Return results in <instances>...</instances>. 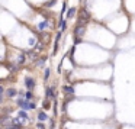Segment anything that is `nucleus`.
I'll return each instance as SVG.
<instances>
[{
    "instance_id": "6ab92c4d",
    "label": "nucleus",
    "mask_w": 135,
    "mask_h": 129,
    "mask_svg": "<svg viewBox=\"0 0 135 129\" xmlns=\"http://www.w3.org/2000/svg\"><path fill=\"white\" fill-rule=\"evenodd\" d=\"M83 39L81 38H74V45H77V44H80V42H81Z\"/></svg>"
},
{
    "instance_id": "20e7f679",
    "label": "nucleus",
    "mask_w": 135,
    "mask_h": 129,
    "mask_svg": "<svg viewBox=\"0 0 135 129\" xmlns=\"http://www.w3.org/2000/svg\"><path fill=\"white\" fill-rule=\"evenodd\" d=\"M23 81H25V87L28 88V90H31L32 91L33 88H35V86H36V81H35V78L33 77H29V76H26L23 78Z\"/></svg>"
},
{
    "instance_id": "f3484780",
    "label": "nucleus",
    "mask_w": 135,
    "mask_h": 129,
    "mask_svg": "<svg viewBox=\"0 0 135 129\" xmlns=\"http://www.w3.org/2000/svg\"><path fill=\"white\" fill-rule=\"evenodd\" d=\"M55 128V120H54V117H51L50 119V129H54Z\"/></svg>"
},
{
    "instance_id": "f257e3e1",
    "label": "nucleus",
    "mask_w": 135,
    "mask_h": 129,
    "mask_svg": "<svg viewBox=\"0 0 135 129\" xmlns=\"http://www.w3.org/2000/svg\"><path fill=\"white\" fill-rule=\"evenodd\" d=\"M16 105L19 106L21 109H23V110H35L36 109V103L35 102H29V100L23 99V97H19V99H16Z\"/></svg>"
},
{
    "instance_id": "f8f14e48",
    "label": "nucleus",
    "mask_w": 135,
    "mask_h": 129,
    "mask_svg": "<svg viewBox=\"0 0 135 129\" xmlns=\"http://www.w3.org/2000/svg\"><path fill=\"white\" fill-rule=\"evenodd\" d=\"M42 107L45 109V110H48V109L51 107V100H48V99H45L44 102H42Z\"/></svg>"
},
{
    "instance_id": "9b49d317",
    "label": "nucleus",
    "mask_w": 135,
    "mask_h": 129,
    "mask_svg": "<svg viewBox=\"0 0 135 129\" xmlns=\"http://www.w3.org/2000/svg\"><path fill=\"white\" fill-rule=\"evenodd\" d=\"M47 28H50V22H48V21H44V22H41V23L38 25V29L39 31H45Z\"/></svg>"
},
{
    "instance_id": "4468645a",
    "label": "nucleus",
    "mask_w": 135,
    "mask_h": 129,
    "mask_svg": "<svg viewBox=\"0 0 135 129\" xmlns=\"http://www.w3.org/2000/svg\"><path fill=\"white\" fill-rule=\"evenodd\" d=\"M45 59H47V57H42V58H39L38 61H36V65H38V67H42V65H44V62H45Z\"/></svg>"
},
{
    "instance_id": "f03ea898",
    "label": "nucleus",
    "mask_w": 135,
    "mask_h": 129,
    "mask_svg": "<svg viewBox=\"0 0 135 129\" xmlns=\"http://www.w3.org/2000/svg\"><path fill=\"white\" fill-rule=\"evenodd\" d=\"M45 97H47L48 100H57L55 86H47V87H45Z\"/></svg>"
},
{
    "instance_id": "9d476101",
    "label": "nucleus",
    "mask_w": 135,
    "mask_h": 129,
    "mask_svg": "<svg viewBox=\"0 0 135 129\" xmlns=\"http://www.w3.org/2000/svg\"><path fill=\"white\" fill-rule=\"evenodd\" d=\"M76 13H77V7H70V9L67 10V18L68 19L74 18V16H76Z\"/></svg>"
},
{
    "instance_id": "a211bd4d",
    "label": "nucleus",
    "mask_w": 135,
    "mask_h": 129,
    "mask_svg": "<svg viewBox=\"0 0 135 129\" xmlns=\"http://www.w3.org/2000/svg\"><path fill=\"white\" fill-rule=\"evenodd\" d=\"M36 128H38V129H47V128H45V125H44V123H42V122H38V123H36Z\"/></svg>"
},
{
    "instance_id": "ddd939ff",
    "label": "nucleus",
    "mask_w": 135,
    "mask_h": 129,
    "mask_svg": "<svg viewBox=\"0 0 135 129\" xmlns=\"http://www.w3.org/2000/svg\"><path fill=\"white\" fill-rule=\"evenodd\" d=\"M25 99L29 100V102H32V100H33V93L31 90H28L26 93H25Z\"/></svg>"
},
{
    "instance_id": "dca6fc26",
    "label": "nucleus",
    "mask_w": 135,
    "mask_h": 129,
    "mask_svg": "<svg viewBox=\"0 0 135 129\" xmlns=\"http://www.w3.org/2000/svg\"><path fill=\"white\" fill-rule=\"evenodd\" d=\"M50 74H51V70H50V68H47V70L44 71V80H45V81L50 78Z\"/></svg>"
},
{
    "instance_id": "7ed1b4c3",
    "label": "nucleus",
    "mask_w": 135,
    "mask_h": 129,
    "mask_svg": "<svg viewBox=\"0 0 135 129\" xmlns=\"http://www.w3.org/2000/svg\"><path fill=\"white\" fill-rule=\"evenodd\" d=\"M84 32H86V26H84V25H83V23H77L76 28H74V31H73L74 38H81V36L84 35Z\"/></svg>"
},
{
    "instance_id": "6e6552de",
    "label": "nucleus",
    "mask_w": 135,
    "mask_h": 129,
    "mask_svg": "<svg viewBox=\"0 0 135 129\" xmlns=\"http://www.w3.org/2000/svg\"><path fill=\"white\" fill-rule=\"evenodd\" d=\"M62 91H64L65 94H71V96H73L74 94V87L71 84H65V86H62Z\"/></svg>"
},
{
    "instance_id": "2eb2a0df",
    "label": "nucleus",
    "mask_w": 135,
    "mask_h": 129,
    "mask_svg": "<svg viewBox=\"0 0 135 129\" xmlns=\"http://www.w3.org/2000/svg\"><path fill=\"white\" fill-rule=\"evenodd\" d=\"M55 2H57V0H48V2H45L44 6L45 7H51V6H54V4H55Z\"/></svg>"
},
{
    "instance_id": "423d86ee",
    "label": "nucleus",
    "mask_w": 135,
    "mask_h": 129,
    "mask_svg": "<svg viewBox=\"0 0 135 129\" xmlns=\"http://www.w3.org/2000/svg\"><path fill=\"white\" fill-rule=\"evenodd\" d=\"M16 94H18V90L13 87H9L6 90V97L7 99H13V97H16Z\"/></svg>"
},
{
    "instance_id": "39448f33",
    "label": "nucleus",
    "mask_w": 135,
    "mask_h": 129,
    "mask_svg": "<svg viewBox=\"0 0 135 129\" xmlns=\"http://www.w3.org/2000/svg\"><path fill=\"white\" fill-rule=\"evenodd\" d=\"M25 54H26V51H23V52H21V55L18 57V59H16V64L19 65V67H22V65H25V62H26V57H25Z\"/></svg>"
},
{
    "instance_id": "1a4fd4ad",
    "label": "nucleus",
    "mask_w": 135,
    "mask_h": 129,
    "mask_svg": "<svg viewBox=\"0 0 135 129\" xmlns=\"http://www.w3.org/2000/svg\"><path fill=\"white\" fill-rule=\"evenodd\" d=\"M18 116L22 117V119H25V120H29V115H28V112L23 110V109H21V110L18 112Z\"/></svg>"
},
{
    "instance_id": "0eeeda50",
    "label": "nucleus",
    "mask_w": 135,
    "mask_h": 129,
    "mask_svg": "<svg viewBox=\"0 0 135 129\" xmlns=\"http://www.w3.org/2000/svg\"><path fill=\"white\" fill-rule=\"evenodd\" d=\"M36 117H38L39 122H47V120H48V116H47V113H45L44 110H38V113H36Z\"/></svg>"
}]
</instances>
